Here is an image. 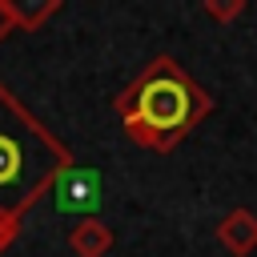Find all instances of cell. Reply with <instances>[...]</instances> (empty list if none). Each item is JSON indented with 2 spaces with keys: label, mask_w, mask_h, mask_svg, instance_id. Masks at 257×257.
I'll return each mask as SVG.
<instances>
[{
  "label": "cell",
  "mask_w": 257,
  "mask_h": 257,
  "mask_svg": "<svg viewBox=\"0 0 257 257\" xmlns=\"http://www.w3.org/2000/svg\"><path fill=\"white\" fill-rule=\"evenodd\" d=\"M112 108L133 145L149 153H173L213 112V96L173 56H157L112 100Z\"/></svg>",
  "instance_id": "obj_1"
},
{
  "label": "cell",
  "mask_w": 257,
  "mask_h": 257,
  "mask_svg": "<svg viewBox=\"0 0 257 257\" xmlns=\"http://www.w3.org/2000/svg\"><path fill=\"white\" fill-rule=\"evenodd\" d=\"M64 165H72V149L0 84V217L24 221Z\"/></svg>",
  "instance_id": "obj_2"
},
{
  "label": "cell",
  "mask_w": 257,
  "mask_h": 257,
  "mask_svg": "<svg viewBox=\"0 0 257 257\" xmlns=\"http://www.w3.org/2000/svg\"><path fill=\"white\" fill-rule=\"evenodd\" d=\"M52 205L56 213H96L100 209V173L88 169V165H64L52 181Z\"/></svg>",
  "instance_id": "obj_3"
},
{
  "label": "cell",
  "mask_w": 257,
  "mask_h": 257,
  "mask_svg": "<svg viewBox=\"0 0 257 257\" xmlns=\"http://www.w3.org/2000/svg\"><path fill=\"white\" fill-rule=\"evenodd\" d=\"M217 241L225 245V253L233 257H249L257 249V213L249 209H233L217 221Z\"/></svg>",
  "instance_id": "obj_4"
},
{
  "label": "cell",
  "mask_w": 257,
  "mask_h": 257,
  "mask_svg": "<svg viewBox=\"0 0 257 257\" xmlns=\"http://www.w3.org/2000/svg\"><path fill=\"white\" fill-rule=\"evenodd\" d=\"M112 229L100 221V217H84L72 233H68V249L76 253V257H108V249H112Z\"/></svg>",
  "instance_id": "obj_5"
},
{
  "label": "cell",
  "mask_w": 257,
  "mask_h": 257,
  "mask_svg": "<svg viewBox=\"0 0 257 257\" xmlns=\"http://www.w3.org/2000/svg\"><path fill=\"white\" fill-rule=\"evenodd\" d=\"M4 8L12 12V20H16V28H40L56 8H60V0H4Z\"/></svg>",
  "instance_id": "obj_6"
},
{
  "label": "cell",
  "mask_w": 257,
  "mask_h": 257,
  "mask_svg": "<svg viewBox=\"0 0 257 257\" xmlns=\"http://www.w3.org/2000/svg\"><path fill=\"white\" fill-rule=\"evenodd\" d=\"M205 12L213 20H221V24H229V20H237L245 12V0H205Z\"/></svg>",
  "instance_id": "obj_7"
},
{
  "label": "cell",
  "mask_w": 257,
  "mask_h": 257,
  "mask_svg": "<svg viewBox=\"0 0 257 257\" xmlns=\"http://www.w3.org/2000/svg\"><path fill=\"white\" fill-rule=\"evenodd\" d=\"M20 225L24 221H12V217H0V253H8V245L20 237Z\"/></svg>",
  "instance_id": "obj_8"
},
{
  "label": "cell",
  "mask_w": 257,
  "mask_h": 257,
  "mask_svg": "<svg viewBox=\"0 0 257 257\" xmlns=\"http://www.w3.org/2000/svg\"><path fill=\"white\" fill-rule=\"evenodd\" d=\"M16 32V20H12V12L4 8V0H0V40H8Z\"/></svg>",
  "instance_id": "obj_9"
}]
</instances>
